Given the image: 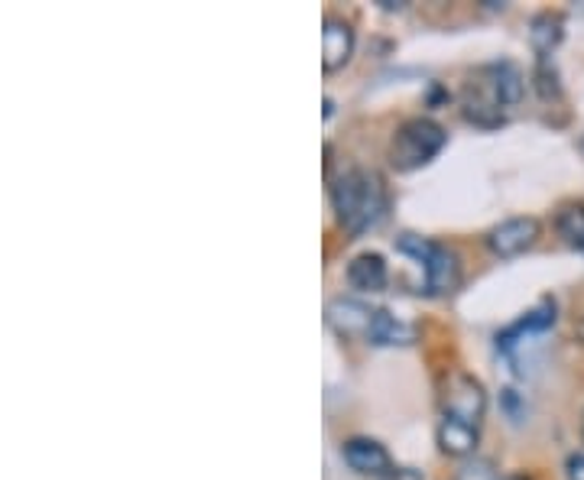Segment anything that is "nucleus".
Listing matches in <instances>:
<instances>
[{
  "mask_svg": "<svg viewBox=\"0 0 584 480\" xmlns=\"http://www.w3.org/2000/svg\"><path fill=\"white\" fill-rule=\"evenodd\" d=\"M481 75L487 78L494 98L507 108V104H516L523 98V71L516 69L513 63H494V66H484Z\"/></svg>",
  "mask_w": 584,
  "mask_h": 480,
  "instance_id": "nucleus-12",
  "label": "nucleus"
},
{
  "mask_svg": "<svg viewBox=\"0 0 584 480\" xmlns=\"http://www.w3.org/2000/svg\"><path fill=\"white\" fill-rule=\"evenodd\" d=\"M565 20L559 16V13H539L536 20H532V30H529V40H532V46H536V53H539V59H549V53L562 43V36H565Z\"/></svg>",
  "mask_w": 584,
  "mask_h": 480,
  "instance_id": "nucleus-14",
  "label": "nucleus"
},
{
  "mask_svg": "<svg viewBox=\"0 0 584 480\" xmlns=\"http://www.w3.org/2000/svg\"><path fill=\"white\" fill-rule=\"evenodd\" d=\"M367 342L370 344H413L416 342V328L400 322L396 315H390L386 309H377L373 322H370V332H367Z\"/></svg>",
  "mask_w": 584,
  "mask_h": 480,
  "instance_id": "nucleus-13",
  "label": "nucleus"
},
{
  "mask_svg": "<svg viewBox=\"0 0 584 480\" xmlns=\"http://www.w3.org/2000/svg\"><path fill=\"white\" fill-rule=\"evenodd\" d=\"M383 480H423V475L416 468H393Z\"/></svg>",
  "mask_w": 584,
  "mask_h": 480,
  "instance_id": "nucleus-18",
  "label": "nucleus"
},
{
  "mask_svg": "<svg viewBox=\"0 0 584 480\" xmlns=\"http://www.w3.org/2000/svg\"><path fill=\"white\" fill-rule=\"evenodd\" d=\"M487 412V390L481 380H474L471 373H454L445 387V415L481 425Z\"/></svg>",
  "mask_w": 584,
  "mask_h": 480,
  "instance_id": "nucleus-4",
  "label": "nucleus"
},
{
  "mask_svg": "<svg viewBox=\"0 0 584 480\" xmlns=\"http://www.w3.org/2000/svg\"><path fill=\"white\" fill-rule=\"evenodd\" d=\"M438 445L445 455L451 458H464L478 448V425L471 422H461V418H451V415H441V425H438Z\"/></svg>",
  "mask_w": 584,
  "mask_h": 480,
  "instance_id": "nucleus-9",
  "label": "nucleus"
},
{
  "mask_svg": "<svg viewBox=\"0 0 584 480\" xmlns=\"http://www.w3.org/2000/svg\"><path fill=\"white\" fill-rule=\"evenodd\" d=\"M386 260L380 254H358L351 264H348V282L358 289V292H380L386 286Z\"/></svg>",
  "mask_w": 584,
  "mask_h": 480,
  "instance_id": "nucleus-11",
  "label": "nucleus"
},
{
  "mask_svg": "<svg viewBox=\"0 0 584 480\" xmlns=\"http://www.w3.org/2000/svg\"><path fill=\"white\" fill-rule=\"evenodd\" d=\"M396 247L409 257H416L426 270V289L433 295H448L458 289L461 282V260L451 247L436 244L429 237H419V234H400L396 237Z\"/></svg>",
  "mask_w": 584,
  "mask_h": 480,
  "instance_id": "nucleus-3",
  "label": "nucleus"
},
{
  "mask_svg": "<svg viewBox=\"0 0 584 480\" xmlns=\"http://www.w3.org/2000/svg\"><path fill=\"white\" fill-rule=\"evenodd\" d=\"M355 56V30L341 16H325L322 23V69H345Z\"/></svg>",
  "mask_w": 584,
  "mask_h": 480,
  "instance_id": "nucleus-6",
  "label": "nucleus"
},
{
  "mask_svg": "<svg viewBox=\"0 0 584 480\" xmlns=\"http://www.w3.org/2000/svg\"><path fill=\"white\" fill-rule=\"evenodd\" d=\"M555 231L559 237L575 247V250H584V205H565L555 217Z\"/></svg>",
  "mask_w": 584,
  "mask_h": 480,
  "instance_id": "nucleus-15",
  "label": "nucleus"
},
{
  "mask_svg": "<svg viewBox=\"0 0 584 480\" xmlns=\"http://www.w3.org/2000/svg\"><path fill=\"white\" fill-rule=\"evenodd\" d=\"M542 234V224L532 214H519V217H507L501 221L491 234H487V247L501 257V260H513L519 254H526Z\"/></svg>",
  "mask_w": 584,
  "mask_h": 480,
  "instance_id": "nucleus-5",
  "label": "nucleus"
},
{
  "mask_svg": "<svg viewBox=\"0 0 584 480\" xmlns=\"http://www.w3.org/2000/svg\"><path fill=\"white\" fill-rule=\"evenodd\" d=\"M565 475H569V480H584V451H579V455L569 458Z\"/></svg>",
  "mask_w": 584,
  "mask_h": 480,
  "instance_id": "nucleus-17",
  "label": "nucleus"
},
{
  "mask_svg": "<svg viewBox=\"0 0 584 480\" xmlns=\"http://www.w3.org/2000/svg\"><path fill=\"white\" fill-rule=\"evenodd\" d=\"M377 309H370L358 299H335L328 305V322L341 332V335H364L370 332V322H373Z\"/></svg>",
  "mask_w": 584,
  "mask_h": 480,
  "instance_id": "nucleus-8",
  "label": "nucleus"
},
{
  "mask_svg": "<svg viewBox=\"0 0 584 480\" xmlns=\"http://www.w3.org/2000/svg\"><path fill=\"white\" fill-rule=\"evenodd\" d=\"M575 335H579V338H582V342H584V319H582V322H579V325H575Z\"/></svg>",
  "mask_w": 584,
  "mask_h": 480,
  "instance_id": "nucleus-19",
  "label": "nucleus"
},
{
  "mask_svg": "<svg viewBox=\"0 0 584 480\" xmlns=\"http://www.w3.org/2000/svg\"><path fill=\"white\" fill-rule=\"evenodd\" d=\"M536 91L542 101H552V98H562V85H559V71L552 69L546 59H539L536 66Z\"/></svg>",
  "mask_w": 584,
  "mask_h": 480,
  "instance_id": "nucleus-16",
  "label": "nucleus"
},
{
  "mask_svg": "<svg viewBox=\"0 0 584 480\" xmlns=\"http://www.w3.org/2000/svg\"><path fill=\"white\" fill-rule=\"evenodd\" d=\"M341 458L348 461L351 471H358V475H364V478H380V475L386 478V475L393 471L390 451H386L377 438H364V435L348 438V442L341 445Z\"/></svg>",
  "mask_w": 584,
  "mask_h": 480,
  "instance_id": "nucleus-7",
  "label": "nucleus"
},
{
  "mask_svg": "<svg viewBox=\"0 0 584 480\" xmlns=\"http://www.w3.org/2000/svg\"><path fill=\"white\" fill-rule=\"evenodd\" d=\"M582 435H584V418H582Z\"/></svg>",
  "mask_w": 584,
  "mask_h": 480,
  "instance_id": "nucleus-21",
  "label": "nucleus"
},
{
  "mask_svg": "<svg viewBox=\"0 0 584 480\" xmlns=\"http://www.w3.org/2000/svg\"><path fill=\"white\" fill-rule=\"evenodd\" d=\"M445 143H448V134H445V127L438 121L413 118L390 139V163L400 172H413V169L433 163Z\"/></svg>",
  "mask_w": 584,
  "mask_h": 480,
  "instance_id": "nucleus-2",
  "label": "nucleus"
},
{
  "mask_svg": "<svg viewBox=\"0 0 584 480\" xmlns=\"http://www.w3.org/2000/svg\"><path fill=\"white\" fill-rule=\"evenodd\" d=\"M552 325H555V299H542L532 312H526L516 325H510L507 332L497 335V347H501V350H510L513 344L519 342L523 335H529V332H546V328H552Z\"/></svg>",
  "mask_w": 584,
  "mask_h": 480,
  "instance_id": "nucleus-10",
  "label": "nucleus"
},
{
  "mask_svg": "<svg viewBox=\"0 0 584 480\" xmlns=\"http://www.w3.org/2000/svg\"><path fill=\"white\" fill-rule=\"evenodd\" d=\"M332 205L335 217L348 234H364L370 224H377V217L386 208V192L377 172L367 169H348L335 179L332 186Z\"/></svg>",
  "mask_w": 584,
  "mask_h": 480,
  "instance_id": "nucleus-1",
  "label": "nucleus"
},
{
  "mask_svg": "<svg viewBox=\"0 0 584 480\" xmlns=\"http://www.w3.org/2000/svg\"><path fill=\"white\" fill-rule=\"evenodd\" d=\"M504 480H529V478H519V475H513V478H504Z\"/></svg>",
  "mask_w": 584,
  "mask_h": 480,
  "instance_id": "nucleus-20",
  "label": "nucleus"
}]
</instances>
